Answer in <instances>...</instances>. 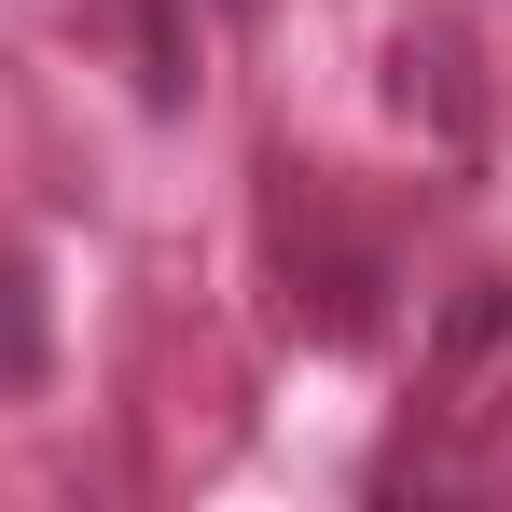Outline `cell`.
<instances>
[{
  "instance_id": "cell-1",
  "label": "cell",
  "mask_w": 512,
  "mask_h": 512,
  "mask_svg": "<svg viewBox=\"0 0 512 512\" xmlns=\"http://www.w3.org/2000/svg\"><path fill=\"white\" fill-rule=\"evenodd\" d=\"M499 374H512V291H471L443 319V416H485Z\"/></svg>"
},
{
  "instance_id": "cell-2",
  "label": "cell",
  "mask_w": 512,
  "mask_h": 512,
  "mask_svg": "<svg viewBox=\"0 0 512 512\" xmlns=\"http://www.w3.org/2000/svg\"><path fill=\"white\" fill-rule=\"evenodd\" d=\"M125 28H139V97L180 111V97H194V28H180V0H125Z\"/></svg>"
},
{
  "instance_id": "cell-3",
  "label": "cell",
  "mask_w": 512,
  "mask_h": 512,
  "mask_svg": "<svg viewBox=\"0 0 512 512\" xmlns=\"http://www.w3.org/2000/svg\"><path fill=\"white\" fill-rule=\"evenodd\" d=\"M42 374V291H28V263H0V388H28Z\"/></svg>"
},
{
  "instance_id": "cell-4",
  "label": "cell",
  "mask_w": 512,
  "mask_h": 512,
  "mask_svg": "<svg viewBox=\"0 0 512 512\" xmlns=\"http://www.w3.org/2000/svg\"><path fill=\"white\" fill-rule=\"evenodd\" d=\"M222 14H250V0H222Z\"/></svg>"
}]
</instances>
